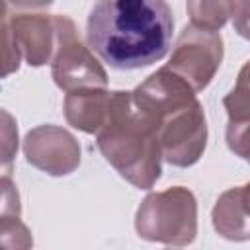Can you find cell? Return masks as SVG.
<instances>
[{"label": "cell", "mask_w": 250, "mask_h": 250, "mask_svg": "<svg viewBox=\"0 0 250 250\" xmlns=\"http://www.w3.org/2000/svg\"><path fill=\"white\" fill-rule=\"evenodd\" d=\"M172 31L166 0H96L86 21L90 49L115 70H137L164 59Z\"/></svg>", "instance_id": "1"}, {"label": "cell", "mask_w": 250, "mask_h": 250, "mask_svg": "<svg viewBox=\"0 0 250 250\" xmlns=\"http://www.w3.org/2000/svg\"><path fill=\"white\" fill-rule=\"evenodd\" d=\"M195 94L166 66L133 90L137 105L156 127L162 158L178 168L193 166L207 146V119Z\"/></svg>", "instance_id": "2"}, {"label": "cell", "mask_w": 250, "mask_h": 250, "mask_svg": "<svg viewBox=\"0 0 250 250\" xmlns=\"http://www.w3.org/2000/svg\"><path fill=\"white\" fill-rule=\"evenodd\" d=\"M105 160L139 189H150L162 174V146L152 119L137 105L133 92H111L107 119L96 133Z\"/></svg>", "instance_id": "3"}, {"label": "cell", "mask_w": 250, "mask_h": 250, "mask_svg": "<svg viewBox=\"0 0 250 250\" xmlns=\"http://www.w3.org/2000/svg\"><path fill=\"white\" fill-rule=\"evenodd\" d=\"M135 230L141 238L166 246L191 244L197 234L195 195L184 186L148 193L137 209Z\"/></svg>", "instance_id": "4"}, {"label": "cell", "mask_w": 250, "mask_h": 250, "mask_svg": "<svg viewBox=\"0 0 250 250\" xmlns=\"http://www.w3.org/2000/svg\"><path fill=\"white\" fill-rule=\"evenodd\" d=\"M55 21V53L51 59V74L55 84L72 92L78 88H105L107 74L78 35L76 23L66 16H53Z\"/></svg>", "instance_id": "5"}, {"label": "cell", "mask_w": 250, "mask_h": 250, "mask_svg": "<svg viewBox=\"0 0 250 250\" xmlns=\"http://www.w3.org/2000/svg\"><path fill=\"white\" fill-rule=\"evenodd\" d=\"M223 53V37L219 31L201 29L189 23L178 35L170 61L164 66L184 78L195 92H201L215 78Z\"/></svg>", "instance_id": "6"}, {"label": "cell", "mask_w": 250, "mask_h": 250, "mask_svg": "<svg viewBox=\"0 0 250 250\" xmlns=\"http://www.w3.org/2000/svg\"><path fill=\"white\" fill-rule=\"evenodd\" d=\"M25 160L49 176H68L80 164V145L59 125H39L23 139Z\"/></svg>", "instance_id": "7"}, {"label": "cell", "mask_w": 250, "mask_h": 250, "mask_svg": "<svg viewBox=\"0 0 250 250\" xmlns=\"http://www.w3.org/2000/svg\"><path fill=\"white\" fill-rule=\"evenodd\" d=\"M4 20L8 21L21 57L29 66H43L53 59L57 33L53 16L47 14H18L8 16L4 8Z\"/></svg>", "instance_id": "8"}, {"label": "cell", "mask_w": 250, "mask_h": 250, "mask_svg": "<svg viewBox=\"0 0 250 250\" xmlns=\"http://www.w3.org/2000/svg\"><path fill=\"white\" fill-rule=\"evenodd\" d=\"M111 92L105 88H78L66 92L62 109L68 125L74 129L96 135L107 119Z\"/></svg>", "instance_id": "9"}, {"label": "cell", "mask_w": 250, "mask_h": 250, "mask_svg": "<svg viewBox=\"0 0 250 250\" xmlns=\"http://www.w3.org/2000/svg\"><path fill=\"white\" fill-rule=\"evenodd\" d=\"M213 229L227 240H250V215L244 207L242 186L230 188L219 195L211 211Z\"/></svg>", "instance_id": "10"}, {"label": "cell", "mask_w": 250, "mask_h": 250, "mask_svg": "<svg viewBox=\"0 0 250 250\" xmlns=\"http://www.w3.org/2000/svg\"><path fill=\"white\" fill-rule=\"evenodd\" d=\"M186 10L193 25L219 31L232 18L234 0H186Z\"/></svg>", "instance_id": "11"}, {"label": "cell", "mask_w": 250, "mask_h": 250, "mask_svg": "<svg viewBox=\"0 0 250 250\" xmlns=\"http://www.w3.org/2000/svg\"><path fill=\"white\" fill-rule=\"evenodd\" d=\"M229 119H250V61L238 72L232 90L223 98Z\"/></svg>", "instance_id": "12"}, {"label": "cell", "mask_w": 250, "mask_h": 250, "mask_svg": "<svg viewBox=\"0 0 250 250\" xmlns=\"http://www.w3.org/2000/svg\"><path fill=\"white\" fill-rule=\"evenodd\" d=\"M225 139L236 156L250 162V119H229Z\"/></svg>", "instance_id": "13"}, {"label": "cell", "mask_w": 250, "mask_h": 250, "mask_svg": "<svg viewBox=\"0 0 250 250\" xmlns=\"http://www.w3.org/2000/svg\"><path fill=\"white\" fill-rule=\"evenodd\" d=\"M2 246L6 248H29L33 244L27 227L20 221V217H4L0 223Z\"/></svg>", "instance_id": "14"}, {"label": "cell", "mask_w": 250, "mask_h": 250, "mask_svg": "<svg viewBox=\"0 0 250 250\" xmlns=\"http://www.w3.org/2000/svg\"><path fill=\"white\" fill-rule=\"evenodd\" d=\"M4 27V39H6V49H4V70H2V76H8L12 72L18 70L20 66V59H21V51H20V45L16 43L14 39V33L8 25V21L4 20L2 23Z\"/></svg>", "instance_id": "15"}, {"label": "cell", "mask_w": 250, "mask_h": 250, "mask_svg": "<svg viewBox=\"0 0 250 250\" xmlns=\"http://www.w3.org/2000/svg\"><path fill=\"white\" fill-rule=\"evenodd\" d=\"M2 219L4 217H20V195L8 174L2 176Z\"/></svg>", "instance_id": "16"}, {"label": "cell", "mask_w": 250, "mask_h": 250, "mask_svg": "<svg viewBox=\"0 0 250 250\" xmlns=\"http://www.w3.org/2000/svg\"><path fill=\"white\" fill-rule=\"evenodd\" d=\"M2 117H4V127H2V137H4V143H2V150H4V166L8 168L16 150H18V129L14 127V121L10 117L8 111H2Z\"/></svg>", "instance_id": "17"}, {"label": "cell", "mask_w": 250, "mask_h": 250, "mask_svg": "<svg viewBox=\"0 0 250 250\" xmlns=\"http://www.w3.org/2000/svg\"><path fill=\"white\" fill-rule=\"evenodd\" d=\"M232 25L240 37L250 41V0H234Z\"/></svg>", "instance_id": "18"}, {"label": "cell", "mask_w": 250, "mask_h": 250, "mask_svg": "<svg viewBox=\"0 0 250 250\" xmlns=\"http://www.w3.org/2000/svg\"><path fill=\"white\" fill-rule=\"evenodd\" d=\"M51 4L53 0H4L6 8H16V10H37V8H47Z\"/></svg>", "instance_id": "19"}, {"label": "cell", "mask_w": 250, "mask_h": 250, "mask_svg": "<svg viewBox=\"0 0 250 250\" xmlns=\"http://www.w3.org/2000/svg\"><path fill=\"white\" fill-rule=\"evenodd\" d=\"M242 199H244V207H246V211L250 215V182L242 186Z\"/></svg>", "instance_id": "20"}]
</instances>
